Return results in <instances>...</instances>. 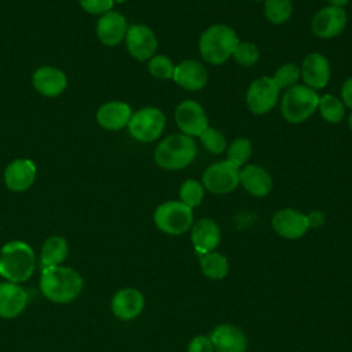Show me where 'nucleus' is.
<instances>
[{
    "mask_svg": "<svg viewBox=\"0 0 352 352\" xmlns=\"http://www.w3.org/2000/svg\"><path fill=\"white\" fill-rule=\"evenodd\" d=\"M82 286V276L70 267L55 265L41 270L40 290L52 302L66 304L73 301L81 293Z\"/></svg>",
    "mask_w": 352,
    "mask_h": 352,
    "instance_id": "f257e3e1",
    "label": "nucleus"
},
{
    "mask_svg": "<svg viewBox=\"0 0 352 352\" xmlns=\"http://www.w3.org/2000/svg\"><path fill=\"white\" fill-rule=\"evenodd\" d=\"M36 268V256L23 241L7 242L0 250V275L14 283L28 280Z\"/></svg>",
    "mask_w": 352,
    "mask_h": 352,
    "instance_id": "f03ea898",
    "label": "nucleus"
},
{
    "mask_svg": "<svg viewBox=\"0 0 352 352\" xmlns=\"http://www.w3.org/2000/svg\"><path fill=\"white\" fill-rule=\"evenodd\" d=\"M197 155V144L194 138L184 133H173L166 136L155 147V164L165 170H179L188 166Z\"/></svg>",
    "mask_w": 352,
    "mask_h": 352,
    "instance_id": "7ed1b4c3",
    "label": "nucleus"
},
{
    "mask_svg": "<svg viewBox=\"0 0 352 352\" xmlns=\"http://www.w3.org/2000/svg\"><path fill=\"white\" fill-rule=\"evenodd\" d=\"M239 38L232 28L217 23L209 26L199 38V54L202 59L210 65H221L230 56H232L234 50Z\"/></svg>",
    "mask_w": 352,
    "mask_h": 352,
    "instance_id": "20e7f679",
    "label": "nucleus"
},
{
    "mask_svg": "<svg viewBox=\"0 0 352 352\" xmlns=\"http://www.w3.org/2000/svg\"><path fill=\"white\" fill-rule=\"evenodd\" d=\"M319 104V95L307 85H293L280 99V113L287 122L300 124L308 120Z\"/></svg>",
    "mask_w": 352,
    "mask_h": 352,
    "instance_id": "39448f33",
    "label": "nucleus"
},
{
    "mask_svg": "<svg viewBox=\"0 0 352 352\" xmlns=\"http://www.w3.org/2000/svg\"><path fill=\"white\" fill-rule=\"evenodd\" d=\"M194 220L192 209L180 201H166L154 212L157 228L168 235H180L191 228Z\"/></svg>",
    "mask_w": 352,
    "mask_h": 352,
    "instance_id": "423d86ee",
    "label": "nucleus"
},
{
    "mask_svg": "<svg viewBox=\"0 0 352 352\" xmlns=\"http://www.w3.org/2000/svg\"><path fill=\"white\" fill-rule=\"evenodd\" d=\"M165 125L166 118L164 113L157 107L148 106L132 113L126 128L135 140L150 143L162 135Z\"/></svg>",
    "mask_w": 352,
    "mask_h": 352,
    "instance_id": "0eeeda50",
    "label": "nucleus"
},
{
    "mask_svg": "<svg viewBox=\"0 0 352 352\" xmlns=\"http://www.w3.org/2000/svg\"><path fill=\"white\" fill-rule=\"evenodd\" d=\"M239 184V168L231 162L219 161L208 166L202 175V186L208 191L221 195L234 191Z\"/></svg>",
    "mask_w": 352,
    "mask_h": 352,
    "instance_id": "6e6552de",
    "label": "nucleus"
},
{
    "mask_svg": "<svg viewBox=\"0 0 352 352\" xmlns=\"http://www.w3.org/2000/svg\"><path fill=\"white\" fill-rule=\"evenodd\" d=\"M279 99V87L272 77H258L248 88L246 104L253 114L261 116L275 107Z\"/></svg>",
    "mask_w": 352,
    "mask_h": 352,
    "instance_id": "1a4fd4ad",
    "label": "nucleus"
},
{
    "mask_svg": "<svg viewBox=\"0 0 352 352\" xmlns=\"http://www.w3.org/2000/svg\"><path fill=\"white\" fill-rule=\"evenodd\" d=\"M175 121L182 133L190 138H199V135L209 126L204 107L192 99L183 100L177 104L175 110Z\"/></svg>",
    "mask_w": 352,
    "mask_h": 352,
    "instance_id": "9d476101",
    "label": "nucleus"
},
{
    "mask_svg": "<svg viewBox=\"0 0 352 352\" xmlns=\"http://www.w3.org/2000/svg\"><path fill=\"white\" fill-rule=\"evenodd\" d=\"M346 21L348 15L344 8L327 6L314 15L311 30L319 38H333L344 32Z\"/></svg>",
    "mask_w": 352,
    "mask_h": 352,
    "instance_id": "9b49d317",
    "label": "nucleus"
},
{
    "mask_svg": "<svg viewBox=\"0 0 352 352\" xmlns=\"http://www.w3.org/2000/svg\"><path fill=\"white\" fill-rule=\"evenodd\" d=\"M124 40L129 55L140 62L153 58L158 45L154 32L148 26L140 23L129 26Z\"/></svg>",
    "mask_w": 352,
    "mask_h": 352,
    "instance_id": "f8f14e48",
    "label": "nucleus"
},
{
    "mask_svg": "<svg viewBox=\"0 0 352 352\" xmlns=\"http://www.w3.org/2000/svg\"><path fill=\"white\" fill-rule=\"evenodd\" d=\"M308 216L296 209H280L272 217V228L275 232L286 239L301 238L309 227Z\"/></svg>",
    "mask_w": 352,
    "mask_h": 352,
    "instance_id": "ddd939ff",
    "label": "nucleus"
},
{
    "mask_svg": "<svg viewBox=\"0 0 352 352\" xmlns=\"http://www.w3.org/2000/svg\"><path fill=\"white\" fill-rule=\"evenodd\" d=\"M36 165L29 158H16L4 169V183L10 191L23 192L36 180Z\"/></svg>",
    "mask_w": 352,
    "mask_h": 352,
    "instance_id": "4468645a",
    "label": "nucleus"
},
{
    "mask_svg": "<svg viewBox=\"0 0 352 352\" xmlns=\"http://www.w3.org/2000/svg\"><path fill=\"white\" fill-rule=\"evenodd\" d=\"M128 26L125 16L118 11H107L102 14L96 22V36L104 45L113 47L120 44L126 34Z\"/></svg>",
    "mask_w": 352,
    "mask_h": 352,
    "instance_id": "2eb2a0df",
    "label": "nucleus"
},
{
    "mask_svg": "<svg viewBox=\"0 0 352 352\" xmlns=\"http://www.w3.org/2000/svg\"><path fill=\"white\" fill-rule=\"evenodd\" d=\"M300 74L305 85L312 89L326 87L330 80V65L327 58L319 52L308 54L301 63Z\"/></svg>",
    "mask_w": 352,
    "mask_h": 352,
    "instance_id": "dca6fc26",
    "label": "nucleus"
},
{
    "mask_svg": "<svg viewBox=\"0 0 352 352\" xmlns=\"http://www.w3.org/2000/svg\"><path fill=\"white\" fill-rule=\"evenodd\" d=\"M34 89L47 98L59 96L67 87L66 74L54 66H41L36 69L32 77Z\"/></svg>",
    "mask_w": 352,
    "mask_h": 352,
    "instance_id": "f3484780",
    "label": "nucleus"
},
{
    "mask_svg": "<svg viewBox=\"0 0 352 352\" xmlns=\"http://www.w3.org/2000/svg\"><path fill=\"white\" fill-rule=\"evenodd\" d=\"M144 308V297L135 287H124L118 290L111 300V311L121 320H132L142 314Z\"/></svg>",
    "mask_w": 352,
    "mask_h": 352,
    "instance_id": "a211bd4d",
    "label": "nucleus"
},
{
    "mask_svg": "<svg viewBox=\"0 0 352 352\" xmlns=\"http://www.w3.org/2000/svg\"><path fill=\"white\" fill-rule=\"evenodd\" d=\"M209 338L216 352H245L248 346L245 333L232 324L216 326Z\"/></svg>",
    "mask_w": 352,
    "mask_h": 352,
    "instance_id": "6ab92c4d",
    "label": "nucleus"
},
{
    "mask_svg": "<svg viewBox=\"0 0 352 352\" xmlns=\"http://www.w3.org/2000/svg\"><path fill=\"white\" fill-rule=\"evenodd\" d=\"M173 80L187 91H199L208 82V70L201 62L186 59L175 66Z\"/></svg>",
    "mask_w": 352,
    "mask_h": 352,
    "instance_id": "aec40b11",
    "label": "nucleus"
},
{
    "mask_svg": "<svg viewBox=\"0 0 352 352\" xmlns=\"http://www.w3.org/2000/svg\"><path fill=\"white\" fill-rule=\"evenodd\" d=\"M28 304L26 290L14 282L0 283V318L12 319L22 314Z\"/></svg>",
    "mask_w": 352,
    "mask_h": 352,
    "instance_id": "412c9836",
    "label": "nucleus"
},
{
    "mask_svg": "<svg viewBox=\"0 0 352 352\" xmlns=\"http://www.w3.org/2000/svg\"><path fill=\"white\" fill-rule=\"evenodd\" d=\"M132 116L128 103L121 100H110L96 110L98 124L107 131H120L125 128Z\"/></svg>",
    "mask_w": 352,
    "mask_h": 352,
    "instance_id": "4be33fe9",
    "label": "nucleus"
},
{
    "mask_svg": "<svg viewBox=\"0 0 352 352\" xmlns=\"http://www.w3.org/2000/svg\"><path fill=\"white\" fill-rule=\"evenodd\" d=\"M220 228L212 219L198 220L191 230V242L198 254L213 252L220 243Z\"/></svg>",
    "mask_w": 352,
    "mask_h": 352,
    "instance_id": "5701e85b",
    "label": "nucleus"
},
{
    "mask_svg": "<svg viewBox=\"0 0 352 352\" xmlns=\"http://www.w3.org/2000/svg\"><path fill=\"white\" fill-rule=\"evenodd\" d=\"M239 183L254 197H265L272 190L271 175L258 165H246L239 170Z\"/></svg>",
    "mask_w": 352,
    "mask_h": 352,
    "instance_id": "b1692460",
    "label": "nucleus"
},
{
    "mask_svg": "<svg viewBox=\"0 0 352 352\" xmlns=\"http://www.w3.org/2000/svg\"><path fill=\"white\" fill-rule=\"evenodd\" d=\"M67 253H69V245L63 236H59V235L50 236L41 246V253H40L41 270L60 265L66 260Z\"/></svg>",
    "mask_w": 352,
    "mask_h": 352,
    "instance_id": "393cba45",
    "label": "nucleus"
},
{
    "mask_svg": "<svg viewBox=\"0 0 352 352\" xmlns=\"http://www.w3.org/2000/svg\"><path fill=\"white\" fill-rule=\"evenodd\" d=\"M199 265L205 276L216 280L226 278L228 272V260L226 258V256L214 250L202 254L199 258Z\"/></svg>",
    "mask_w": 352,
    "mask_h": 352,
    "instance_id": "a878e982",
    "label": "nucleus"
},
{
    "mask_svg": "<svg viewBox=\"0 0 352 352\" xmlns=\"http://www.w3.org/2000/svg\"><path fill=\"white\" fill-rule=\"evenodd\" d=\"M318 109H319L323 120H326L330 124H337V122L342 121V118L345 116V106H344L342 100L336 98L334 95L319 96Z\"/></svg>",
    "mask_w": 352,
    "mask_h": 352,
    "instance_id": "bb28decb",
    "label": "nucleus"
},
{
    "mask_svg": "<svg viewBox=\"0 0 352 352\" xmlns=\"http://www.w3.org/2000/svg\"><path fill=\"white\" fill-rule=\"evenodd\" d=\"M293 6L290 0H265L264 14L267 19L275 25L285 23L290 19Z\"/></svg>",
    "mask_w": 352,
    "mask_h": 352,
    "instance_id": "cd10ccee",
    "label": "nucleus"
},
{
    "mask_svg": "<svg viewBox=\"0 0 352 352\" xmlns=\"http://www.w3.org/2000/svg\"><path fill=\"white\" fill-rule=\"evenodd\" d=\"M252 155V143L248 138H236L227 147V161L241 168Z\"/></svg>",
    "mask_w": 352,
    "mask_h": 352,
    "instance_id": "c85d7f7f",
    "label": "nucleus"
},
{
    "mask_svg": "<svg viewBox=\"0 0 352 352\" xmlns=\"http://www.w3.org/2000/svg\"><path fill=\"white\" fill-rule=\"evenodd\" d=\"M204 194H205V188H204L202 183L197 182L194 179H187L180 186V190H179L180 202H183L184 205H187L191 209L198 206L202 202Z\"/></svg>",
    "mask_w": 352,
    "mask_h": 352,
    "instance_id": "c756f323",
    "label": "nucleus"
},
{
    "mask_svg": "<svg viewBox=\"0 0 352 352\" xmlns=\"http://www.w3.org/2000/svg\"><path fill=\"white\" fill-rule=\"evenodd\" d=\"M199 140H201L204 148L212 154H221L227 148L226 136L220 131L210 128V126H208L199 135Z\"/></svg>",
    "mask_w": 352,
    "mask_h": 352,
    "instance_id": "7c9ffc66",
    "label": "nucleus"
},
{
    "mask_svg": "<svg viewBox=\"0 0 352 352\" xmlns=\"http://www.w3.org/2000/svg\"><path fill=\"white\" fill-rule=\"evenodd\" d=\"M148 72L158 80L173 78L175 65L166 55H154L148 59Z\"/></svg>",
    "mask_w": 352,
    "mask_h": 352,
    "instance_id": "2f4dec72",
    "label": "nucleus"
},
{
    "mask_svg": "<svg viewBox=\"0 0 352 352\" xmlns=\"http://www.w3.org/2000/svg\"><path fill=\"white\" fill-rule=\"evenodd\" d=\"M300 77H301L300 67L296 63H285L276 69V72L272 76V80L279 87V89H282V88L287 89V88L296 85V82L298 81Z\"/></svg>",
    "mask_w": 352,
    "mask_h": 352,
    "instance_id": "473e14b6",
    "label": "nucleus"
},
{
    "mask_svg": "<svg viewBox=\"0 0 352 352\" xmlns=\"http://www.w3.org/2000/svg\"><path fill=\"white\" fill-rule=\"evenodd\" d=\"M232 56L235 62L242 66H253L260 58V51L258 47L250 41H239Z\"/></svg>",
    "mask_w": 352,
    "mask_h": 352,
    "instance_id": "72a5a7b5",
    "label": "nucleus"
},
{
    "mask_svg": "<svg viewBox=\"0 0 352 352\" xmlns=\"http://www.w3.org/2000/svg\"><path fill=\"white\" fill-rule=\"evenodd\" d=\"M81 8L92 15H102L111 10L114 0H78Z\"/></svg>",
    "mask_w": 352,
    "mask_h": 352,
    "instance_id": "f704fd0d",
    "label": "nucleus"
},
{
    "mask_svg": "<svg viewBox=\"0 0 352 352\" xmlns=\"http://www.w3.org/2000/svg\"><path fill=\"white\" fill-rule=\"evenodd\" d=\"M187 352H214V348L209 337L197 336L190 341Z\"/></svg>",
    "mask_w": 352,
    "mask_h": 352,
    "instance_id": "c9c22d12",
    "label": "nucleus"
},
{
    "mask_svg": "<svg viewBox=\"0 0 352 352\" xmlns=\"http://www.w3.org/2000/svg\"><path fill=\"white\" fill-rule=\"evenodd\" d=\"M341 99L344 106L352 109V77H349L341 87Z\"/></svg>",
    "mask_w": 352,
    "mask_h": 352,
    "instance_id": "e433bc0d",
    "label": "nucleus"
},
{
    "mask_svg": "<svg viewBox=\"0 0 352 352\" xmlns=\"http://www.w3.org/2000/svg\"><path fill=\"white\" fill-rule=\"evenodd\" d=\"M326 1H327L330 6L344 8V7L348 4V1H349V0H326Z\"/></svg>",
    "mask_w": 352,
    "mask_h": 352,
    "instance_id": "4c0bfd02",
    "label": "nucleus"
},
{
    "mask_svg": "<svg viewBox=\"0 0 352 352\" xmlns=\"http://www.w3.org/2000/svg\"><path fill=\"white\" fill-rule=\"evenodd\" d=\"M348 125H349V129L352 131V113H351L349 117H348Z\"/></svg>",
    "mask_w": 352,
    "mask_h": 352,
    "instance_id": "58836bf2",
    "label": "nucleus"
},
{
    "mask_svg": "<svg viewBox=\"0 0 352 352\" xmlns=\"http://www.w3.org/2000/svg\"><path fill=\"white\" fill-rule=\"evenodd\" d=\"M116 3H125V1H128V0H114Z\"/></svg>",
    "mask_w": 352,
    "mask_h": 352,
    "instance_id": "ea45409f",
    "label": "nucleus"
},
{
    "mask_svg": "<svg viewBox=\"0 0 352 352\" xmlns=\"http://www.w3.org/2000/svg\"><path fill=\"white\" fill-rule=\"evenodd\" d=\"M254 1H263V0H254Z\"/></svg>",
    "mask_w": 352,
    "mask_h": 352,
    "instance_id": "a19ab883",
    "label": "nucleus"
}]
</instances>
